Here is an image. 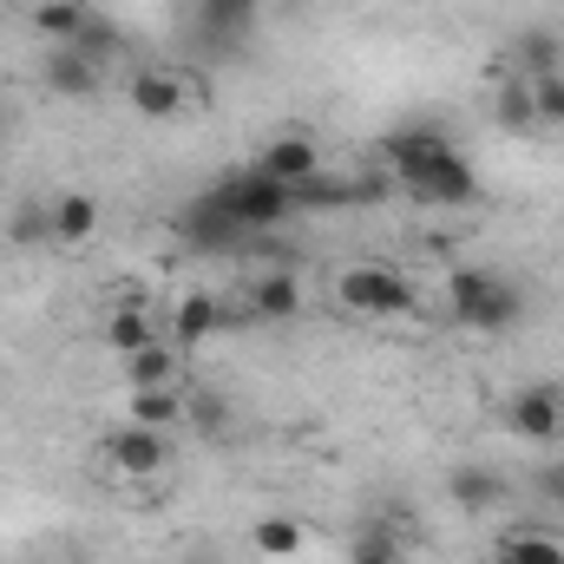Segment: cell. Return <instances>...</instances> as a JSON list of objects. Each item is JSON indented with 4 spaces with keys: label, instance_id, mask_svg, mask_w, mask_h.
<instances>
[{
    "label": "cell",
    "instance_id": "cell-1",
    "mask_svg": "<svg viewBox=\"0 0 564 564\" xmlns=\"http://www.w3.org/2000/svg\"><path fill=\"white\" fill-rule=\"evenodd\" d=\"M388 164H394L401 191L421 197V204L453 210V204H473V197H479V171L459 158V144L446 139V132H433V126L394 132V139H388Z\"/></svg>",
    "mask_w": 564,
    "mask_h": 564
},
{
    "label": "cell",
    "instance_id": "cell-2",
    "mask_svg": "<svg viewBox=\"0 0 564 564\" xmlns=\"http://www.w3.org/2000/svg\"><path fill=\"white\" fill-rule=\"evenodd\" d=\"M446 308H453V322L473 328V335H506V328L525 322V289L512 276H499V270L466 263V270L446 276Z\"/></svg>",
    "mask_w": 564,
    "mask_h": 564
},
{
    "label": "cell",
    "instance_id": "cell-3",
    "mask_svg": "<svg viewBox=\"0 0 564 564\" xmlns=\"http://www.w3.org/2000/svg\"><path fill=\"white\" fill-rule=\"evenodd\" d=\"M224 204H230V217L257 237V230H270V224H282L289 210H295V184H282V177H270V171H224L217 184H210Z\"/></svg>",
    "mask_w": 564,
    "mask_h": 564
},
{
    "label": "cell",
    "instance_id": "cell-4",
    "mask_svg": "<svg viewBox=\"0 0 564 564\" xmlns=\"http://www.w3.org/2000/svg\"><path fill=\"white\" fill-rule=\"evenodd\" d=\"M335 295H341L355 315H408V308L421 302V289L401 276V270H388V263H355V270H341V276H335Z\"/></svg>",
    "mask_w": 564,
    "mask_h": 564
},
{
    "label": "cell",
    "instance_id": "cell-5",
    "mask_svg": "<svg viewBox=\"0 0 564 564\" xmlns=\"http://www.w3.org/2000/svg\"><path fill=\"white\" fill-rule=\"evenodd\" d=\"M171 230H177V243L184 250H197V257H230L250 230L230 217V204L217 197V191H204V197H191L177 217H171Z\"/></svg>",
    "mask_w": 564,
    "mask_h": 564
},
{
    "label": "cell",
    "instance_id": "cell-6",
    "mask_svg": "<svg viewBox=\"0 0 564 564\" xmlns=\"http://www.w3.org/2000/svg\"><path fill=\"white\" fill-rule=\"evenodd\" d=\"M106 459H112V473H126V479H158L164 473V459H171V440L158 433V426H112L106 433Z\"/></svg>",
    "mask_w": 564,
    "mask_h": 564
},
{
    "label": "cell",
    "instance_id": "cell-7",
    "mask_svg": "<svg viewBox=\"0 0 564 564\" xmlns=\"http://www.w3.org/2000/svg\"><path fill=\"white\" fill-rule=\"evenodd\" d=\"M506 426H512L519 440H558L564 433V394L558 388H545V381L519 388V394L506 401Z\"/></svg>",
    "mask_w": 564,
    "mask_h": 564
},
{
    "label": "cell",
    "instance_id": "cell-8",
    "mask_svg": "<svg viewBox=\"0 0 564 564\" xmlns=\"http://www.w3.org/2000/svg\"><path fill=\"white\" fill-rule=\"evenodd\" d=\"M126 99H132V112H139V119H177V112L191 106L184 73H171V66H139V73H132V86H126Z\"/></svg>",
    "mask_w": 564,
    "mask_h": 564
},
{
    "label": "cell",
    "instance_id": "cell-9",
    "mask_svg": "<svg viewBox=\"0 0 564 564\" xmlns=\"http://www.w3.org/2000/svg\"><path fill=\"white\" fill-rule=\"evenodd\" d=\"M99 73H106V66H93L79 46H53V53L40 59V79H46V93H59V99H93V93H99Z\"/></svg>",
    "mask_w": 564,
    "mask_h": 564
},
{
    "label": "cell",
    "instance_id": "cell-10",
    "mask_svg": "<svg viewBox=\"0 0 564 564\" xmlns=\"http://www.w3.org/2000/svg\"><path fill=\"white\" fill-rule=\"evenodd\" d=\"M446 499H453L459 512H492V506L506 499V473H499V466L466 459V466H453V473H446Z\"/></svg>",
    "mask_w": 564,
    "mask_h": 564
},
{
    "label": "cell",
    "instance_id": "cell-11",
    "mask_svg": "<svg viewBox=\"0 0 564 564\" xmlns=\"http://www.w3.org/2000/svg\"><path fill=\"white\" fill-rule=\"evenodd\" d=\"M257 171H270V177H282V184H308V177H322V151H315V139H302V132H282V139H270V151L257 158Z\"/></svg>",
    "mask_w": 564,
    "mask_h": 564
},
{
    "label": "cell",
    "instance_id": "cell-12",
    "mask_svg": "<svg viewBox=\"0 0 564 564\" xmlns=\"http://www.w3.org/2000/svg\"><path fill=\"white\" fill-rule=\"evenodd\" d=\"M191 13H197V33L217 46L250 40V26H257V0H191Z\"/></svg>",
    "mask_w": 564,
    "mask_h": 564
},
{
    "label": "cell",
    "instance_id": "cell-13",
    "mask_svg": "<svg viewBox=\"0 0 564 564\" xmlns=\"http://www.w3.org/2000/svg\"><path fill=\"white\" fill-rule=\"evenodd\" d=\"M250 315L257 322H295L302 315V282L289 270H270V276L250 282Z\"/></svg>",
    "mask_w": 564,
    "mask_h": 564
},
{
    "label": "cell",
    "instance_id": "cell-14",
    "mask_svg": "<svg viewBox=\"0 0 564 564\" xmlns=\"http://www.w3.org/2000/svg\"><path fill=\"white\" fill-rule=\"evenodd\" d=\"M217 328H224V302H217V295H184V302H177V315H171L177 348H197V341H210Z\"/></svg>",
    "mask_w": 564,
    "mask_h": 564
},
{
    "label": "cell",
    "instance_id": "cell-15",
    "mask_svg": "<svg viewBox=\"0 0 564 564\" xmlns=\"http://www.w3.org/2000/svg\"><path fill=\"white\" fill-rule=\"evenodd\" d=\"M86 20H93V0H40V7H33V26H40L53 46H73V40L86 33Z\"/></svg>",
    "mask_w": 564,
    "mask_h": 564
},
{
    "label": "cell",
    "instance_id": "cell-16",
    "mask_svg": "<svg viewBox=\"0 0 564 564\" xmlns=\"http://www.w3.org/2000/svg\"><path fill=\"white\" fill-rule=\"evenodd\" d=\"M126 388H177V355H171L164 341L126 355Z\"/></svg>",
    "mask_w": 564,
    "mask_h": 564
},
{
    "label": "cell",
    "instance_id": "cell-17",
    "mask_svg": "<svg viewBox=\"0 0 564 564\" xmlns=\"http://www.w3.org/2000/svg\"><path fill=\"white\" fill-rule=\"evenodd\" d=\"M132 421L139 426H177L184 421V394L177 388H132Z\"/></svg>",
    "mask_w": 564,
    "mask_h": 564
},
{
    "label": "cell",
    "instance_id": "cell-18",
    "mask_svg": "<svg viewBox=\"0 0 564 564\" xmlns=\"http://www.w3.org/2000/svg\"><path fill=\"white\" fill-rule=\"evenodd\" d=\"M492 119L506 126V132H532L539 126V112H532V86L512 73V79H499V99H492Z\"/></svg>",
    "mask_w": 564,
    "mask_h": 564
},
{
    "label": "cell",
    "instance_id": "cell-19",
    "mask_svg": "<svg viewBox=\"0 0 564 564\" xmlns=\"http://www.w3.org/2000/svg\"><path fill=\"white\" fill-rule=\"evenodd\" d=\"M99 230V204L93 197H59L53 204V243H86Z\"/></svg>",
    "mask_w": 564,
    "mask_h": 564
},
{
    "label": "cell",
    "instance_id": "cell-20",
    "mask_svg": "<svg viewBox=\"0 0 564 564\" xmlns=\"http://www.w3.org/2000/svg\"><path fill=\"white\" fill-rule=\"evenodd\" d=\"M151 341H158V328H151L144 308H119V315L106 322V348H112V355H139V348H151Z\"/></svg>",
    "mask_w": 564,
    "mask_h": 564
},
{
    "label": "cell",
    "instance_id": "cell-21",
    "mask_svg": "<svg viewBox=\"0 0 564 564\" xmlns=\"http://www.w3.org/2000/svg\"><path fill=\"white\" fill-rule=\"evenodd\" d=\"M184 421L197 426L204 440H230V408H224V394H210V388H191V394H184Z\"/></svg>",
    "mask_w": 564,
    "mask_h": 564
},
{
    "label": "cell",
    "instance_id": "cell-22",
    "mask_svg": "<svg viewBox=\"0 0 564 564\" xmlns=\"http://www.w3.org/2000/svg\"><path fill=\"white\" fill-rule=\"evenodd\" d=\"M499 564H564V539H552V532H512L499 545Z\"/></svg>",
    "mask_w": 564,
    "mask_h": 564
},
{
    "label": "cell",
    "instance_id": "cell-23",
    "mask_svg": "<svg viewBox=\"0 0 564 564\" xmlns=\"http://www.w3.org/2000/svg\"><path fill=\"white\" fill-rule=\"evenodd\" d=\"M539 73H564L558 33H525L519 40V79H539Z\"/></svg>",
    "mask_w": 564,
    "mask_h": 564
},
{
    "label": "cell",
    "instance_id": "cell-24",
    "mask_svg": "<svg viewBox=\"0 0 564 564\" xmlns=\"http://www.w3.org/2000/svg\"><path fill=\"white\" fill-rule=\"evenodd\" d=\"M250 539H257L263 558H295V552H302V525H295V519H257Z\"/></svg>",
    "mask_w": 564,
    "mask_h": 564
},
{
    "label": "cell",
    "instance_id": "cell-25",
    "mask_svg": "<svg viewBox=\"0 0 564 564\" xmlns=\"http://www.w3.org/2000/svg\"><path fill=\"white\" fill-rule=\"evenodd\" d=\"M7 237L26 243V250H33V243H53V204H46V210H40V204H20V210L7 217Z\"/></svg>",
    "mask_w": 564,
    "mask_h": 564
},
{
    "label": "cell",
    "instance_id": "cell-26",
    "mask_svg": "<svg viewBox=\"0 0 564 564\" xmlns=\"http://www.w3.org/2000/svg\"><path fill=\"white\" fill-rule=\"evenodd\" d=\"M525 86H532L539 126H564V73H539V79H525Z\"/></svg>",
    "mask_w": 564,
    "mask_h": 564
},
{
    "label": "cell",
    "instance_id": "cell-27",
    "mask_svg": "<svg viewBox=\"0 0 564 564\" xmlns=\"http://www.w3.org/2000/svg\"><path fill=\"white\" fill-rule=\"evenodd\" d=\"M73 46H79V53H86V59H93V66H106V59H112V53H119V46H126V40H119V26H106V20H99V13H93V20H86V33H79V40H73Z\"/></svg>",
    "mask_w": 564,
    "mask_h": 564
},
{
    "label": "cell",
    "instance_id": "cell-28",
    "mask_svg": "<svg viewBox=\"0 0 564 564\" xmlns=\"http://www.w3.org/2000/svg\"><path fill=\"white\" fill-rule=\"evenodd\" d=\"M539 499H545L552 512H564V459H545V466H539Z\"/></svg>",
    "mask_w": 564,
    "mask_h": 564
},
{
    "label": "cell",
    "instance_id": "cell-29",
    "mask_svg": "<svg viewBox=\"0 0 564 564\" xmlns=\"http://www.w3.org/2000/svg\"><path fill=\"white\" fill-rule=\"evenodd\" d=\"M348 564H394V545H388L381 532H368V539H361V545L348 552Z\"/></svg>",
    "mask_w": 564,
    "mask_h": 564
}]
</instances>
